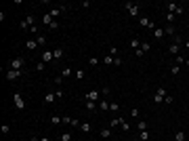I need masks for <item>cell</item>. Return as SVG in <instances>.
<instances>
[{"instance_id": "cell-1", "label": "cell", "mask_w": 189, "mask_h": 141, "mask_svg": "<svg viewBox=\"0 0 189 141\" xmlns=\"http://www.w3.org/2000/svg\"><path fill=\"white\" fill-rule=\"evenodd\" d=\"M21 74H23L21 69H11V67H8V69H6V74H4V78H6L8 82H15L17 78H21Z\"/></svg>"}, {"instance_id": "cell-2", "label": "cell", "mask_w": 189, "mask_h": 141, "mask_svg": "<svg viewBox=\"0 0 189 141\" xmlns=\"http://www.w3.org/2000/svg\"><path fill=\"white\" fill-rule=\"evenodd\" d=\"M124 8L128 11L130 17H137V19H139V6H137V4H132V2H124Z\"/></svg>"}, {"instance_id": "cell-3", "label": "cell", "mask_w": 189, "mask_h": 141, "mask_svg": "<svg viewBox=\"0 0 189 141\" xmlns=\"http://www.w3.org/2000/svg\"><path fill=\"white\" fill-rule=\"evenodd\" d=\"M34 25H36V17H34V15H28V17L21 21V30H30V28H34Z\"/></svg>"}, {"instance_id": "cell-4", "label": "cell", "mask_w": 189, "mask_h": 141, "mask_svg": "<svg viewBox=\"0 0 189 141\" xmlns=\"http://www.w3.org/2000/svg\"><path fill=\"white\" fill-rule=\"evenodd\" d=\"M13 101H15V108L17 110H25V99L19 93H13Z\"/></svg>"}, {"instance_id": "cell-5", "label": "cell", "mask_w": 189, "mask_h": 141, "mask_svg": "<svg viewBox=\"0 0 189 141\" xmlns=\"http://www.w3.org/2000/svg\"><path fill=\"white\" fill-rule=\"evenodd\" d=\"M23 63H25L23 57H15V59L11 61V69H23Z\"/></svg>"}, {"instance_id": "cell-6", "label": "cell", "mask_w": 189, "mask_h": 141, "mask_svg": "<svg viewBox=\"0 0 189 141\" xmlns=\"http://www.w3.org/2000/svg\"><path fill=\"white\" fill-rule=\"evenodd\" d=\"M139 23L143 25V28H151V30H156V23L149 19V17H139Z\"/></svg>"}, {"instance_id": "cell-7", "label": "cell", "mask_w": 189, "mask_h": 141, "mask_svg": "<svg viewBox=\"0 0 189 141\" xmlns=\"http://www.w3.org/2000/svg\"><path fill=\"white\" fill-rule=\"evenodd\" d=\"M40 61H44V63H51V61H55V57H53V51H42V57H40Z\"/></svg>"}, {"instance_id": "cell-8", "label": "cell", "mask_w": 189, "mask_h": 141, "mask_svg": "<svg viewBox=\"0 0 189 141\" xmlns=\"http://www.w3.org/2000/svg\"><path fill=\"white\" fill-rule=\"evenodd\" d=\"M99 97H101V91H88L86 93V101H99Z\"/></svg>"}, {"instance_id": "cell-9", "label": "cell", "mask_w": 189, "mask_h": 141, "mask_svg": "<svg viewBox=\"0 0 189 141\" xmlns=\"http://www.w3.org/2000/svg\"><path fill=\"white\" fill-rule=\"evenodd\" d=\"M124 118H120V116H116V118H111V122H109V128H114V126H122L124 124Z\"/></svg>"}, {"instance_id": "cell-10", "label": "cell", "mask_w": 189, "mask_h": 141, "mask_svg": "<svg viewBox=\"0 0 189 141\" xmlns=\"http://www.w3.org/2000/svg\"><path fill=\"white\" fill-rule=\"evenodd\" d=\"M168 51H170V55H174V57H177V55H179V51H181V44H174V42H172V44L168 47Z\"/></svg>"}, {"instance_id": "cell-11", "label": "cell", "mask_w": 189, "mask_h": 141, "mask_svg": "<svg viewBox=\"0 0 189 141\" xmlns=\"http://www.w3.org/2000/svg\"><path fill=\"white\" fill-rule=\"evenodd\" d=\"M154 36H156V40H162V38L166 36V34H164V28H156V30H154Z\"/></svg>"}, {"instance_id": "cell-12", "label": "cell", "mask_w": 189, "mask_h": 141, "mask_svg": "<svg viewBox=\"0 0 189 141\" xmlns=\"http://www.w3.org/2000/svg\"><path fill=\"white\" fill-rule=\"evenodd\" d=\"M55 99H57L55 93H46V95H44V103H55Z\"/></svg>"}, {"instance_id": "cell-13", "label": "cell", "mask_w": 189, "mask_h": 141, "mask_svg": "<svg viewBox=\"0 0 189 141\" xmlns=\"http://www.w3.org/2000/svg\"><path fill=\"white\" fill-rule=\"evenodd\" d=\"M53 57H55V61H59L63 57V47H57L55 51H53Z\"/></svg>"}, {"instance_id": "cell-14", "label": "cell", "mask_w": 189, "mask_h": 141, "mask_svg": "<svg viewBox=\"0 0 189 141\" xmlns=\"http://www.w3.org/2000/svg\"><path fill=\"white\" fill-rule=\"evenodd\" d=\"M164 34H168V36H177V30H174V25H166V28H164Z\"/></svg>"}, {"instance_id": "cell-15", "label": "cell", "mask_w": 189, "mask_h": 141, "mask_svg": "<svg viewBox=\"0 0 189 141\" xmlns=\"http://www.w3.org/2000/svg\"><path fill=\"white\" fill-rule=\"evenodd\" d=\"M25 49H28V51H36V49H38V42H36V40H28V42H25Z\"/></svg>"}, {"instance_id": "cell-16", "label": "cell", "mask_w": 189, "mask_h": 141, "mask_svg": "<svg viewBox=\"0 0 189 141\" xmlns=\"http://www.w3.org/2000/svg\"><path fill=\"white\" fill-rule=\"evenodd\" d=\"M101 137H103V139H109V137H111V128H109V126H103V128H101Z\"/></svg>"}, {"instance_id": "cell-17", "label": "cell", "mask_w": 189, "mask_h": 141, "mask_svg": "<svg viewBox=\"0 0 189 141\" xmlns=\"http://www.w3.org/2000/svg\"><path fill=\"white\" fill-rule=\"evenodd\" d=\"M99 110L107 112V110H109V101H107V99H101V101H99Z\"/></svg>"}, {"instance_id": "cell-18", "label": "cell", "mask_w": 189, "mask_h": 141, "mask_svg": "<svg viewBox=\"0 0 189 141\" xmlns=\"http://www.w3.org/2000/svg\"><path fill=\"white\" fill-rule=\"evenodd\" d=\"M71 74H76V72H71V67H63V69H61V74H59V76H63V78H69Z\"/></svg>"}, {"instance_id": "cell-19", "label": "cell", "mask_w": 189, "mask_h": 141, "mask_svg": "<svg viewBox=\"0 0 189 141\" xmlns=\"http://www.w3.org/2000/svg\"><path fill=\"white\" fill-rule=\"evenodd\" d=\"M80 131H82V133H91V131H93V126L88 124V122H82V124H80Z\"/></svg>"}, {"instance_id": "cell-20", "label": "cell", "mask_w": 189, "mask_h": 141, "mask_svg": "<svg viewBox=\"0 0 189 141\" xmlns=\"http://www.w3.org/2000/svg\"><path fill=\"white\" fill-rule=\"evenodd\" d=\"M61 13H63V11H61L59 6H55V8H51V17H53V19H57V17H59Z\"/></svg>"}, {"instance_id": "cell-21", "label": "cell", "mask_w": 189, "mask_h": 141, "mask_svg": "<svg viewBox=\"0 0 189 141\" xmlns=\"http://www.w3.org/2000/svg\"><path fill=\"white\" fill-rule=\"evenodd\" d=\"M149 139V131H139V141H147Z\"/></svg>"}, {"instance_id": "cell-22", "label": "cell", "mask_w": 189, "mask_h": 141, "mask_svg": "<svg viewBox=\"0 0 189 141\" xmlns=\"http://www.w3.org/2000/svg\"><path fill=\"white\" fill-rule=\"evenodd\" d=\"M185 131H177V135H174V141H185Z\"/></svg>"}, {"instance_id": "cell-23", "label": "cell", "mask_w": 189, "mask_h": 141, "mask_svg": "<svg viewBox=\"0 0 189 141\" xmlns=\"http://www.w3.org/2000/svg\"><path fill=\"white\" fill-rule=\"evenodd\" d=\"M53 21H55V19H53V17H51V13H46V15L42 17V23H46V25H51Z\"/></svg>"}, {"instance_id": "cell-24", "label": "cell", "mask_w": 189, "mask_h": 141, "mask_svg": "<svg viewBox=\"0 0 189 141\" xmlns=\"http://www.w3.org/2000/svg\"><path fill=\"white\" fill-rule=\"evenodd\" d=\"M76 78H78V80H84V76H86V72H84V69H76V74H74Z\"/></svg>"}, {"instance_id": "cell-25", "label": "cell", "mask_w": 189, "mask_h": 141, "mask_svg": "<svg viewBox=\"0 0 189 141\" xmlns=\"http://www.w3.org/2000/svg\"><path fill=\"white\" fill-rule=\"evenodd\" d=\"M174 19H177V15H172V13H168V15H166V23L174 25Z\"/></svg>"}, {"instance_id": "cell-26", "label": "cell", "mask_w": 189, "mask_h": 141, "mask_svg": "<svg viewBox=\"0 0 189 141\" xmlns=\"http://www.w3.org/2000/svg\"><path fill=\"white\" fill-rule=\"evenodd\" d=\"M97 108H99V103H95V101H86V110L93 112V110H97Z\"/></svg>"}, {"instance_id": "cell-27", "label": "cell", "mask_w": 189, "mask_h": 141, "mask_svg": "<svg viewBox=\"0 0 189 141\" xmlns=\"http://www.w3.org/2000/svg\"><path fill=\"white\" fill-rule=\"evenodd\" d=\"M177 6H179V4H174V2H168V4H166L168 13H172V15H174V11H177Z\"/></svg>"}, {"instance_id": "cell-28", "label": "cell", "mask_w": 189, "mask_h": 141, "mask_svg": "<svg viewBox=\"0 0 189 141\" xmlns=\"http://www.w3.org/2000/svg\"><path fill=\"white\" fill-rule=\"evenodd\" d=\"M36 69H38V72H44V69H46V63H44V61H38V63H36Z\"/></svg>"}, {"instance_id": "cell-29", "label": "cell", "mask_w": 189, "mask_h": 141, "mask_svg": "<svg viewBox=\"0 0 189 141\" xmlns=\"http://www.w3.org/2000/svg\"><path fill=\"white\" fill-rule=\"evenodd\" d=\"M118 110H120V103L111 101V103H109V112H118Z\"/></svg>"}, {"instance_id": "cell-30", "label": "cell", "mask_w": 189, "mask_h": 141, "mask_svg": "<svg viewBox=\"0 0 189 141\" xmlns=\"http://www.w3.org/2000/svg\"><path fill=\"white\" fill-rule=\"evenodd\" d=\"M88 63H91L93 67H97L99 65V57H88Z\"/></svg>"}, {"instance_id": "cell-31", "label": "cell", "mask_w": 189, "mask_h": 141, "mask_svg": "<svg viewBox=\"0 0 189 141\" xmlns=\"http://www.w3.org/2000/svg\"><path fill=\"white\" fill-rule=\"evenodd\" d=\"M51 122H53V124H59V122H63V116H57V114H55V116L51 118Z\"/></svg>"}, {"instance_id": "cell-32", "label": "cell", "mask_w": 189, "mask_h": 141, "mask_svg": "<svg viewBox=\"0 0 189 141\" xmlns=\"http://www.w3.org/2000/svg\"><path fill=\"white\" fill-rule=\"evenodd\" d=\"M36 42H38V47H44V44H46V38H44V36H38V38H36Z\"/></svg>"}, {"instance_id": "cell-33", "label": "cell", "mask_w": 189, "mask_h": 141, "mask_svg": "<svg viewBox=\"0 0 189 141\" xmlns=\"http://www.w3.org/2000/svg\"><path fill=\"white\" fill-rule=\"evenodd\" d=\"M147 128H149V124H147L145 120H141V122H139V131H147Z\"/></svg>"}, {"instance_id": "cell-34", "label": "cell", "mask_w": 189, "mask_h": 141, "mask_svg": "<svg viewBox=\"0 0 189 141\" xmlns=\"http://www.w3.org/2000/svg\"><path fill=\"white\" fill-rule=\"evenodd\" d=\"M149 49H151L149 42H143V44H141V51H143V53H149Z\"/></svg>"}, {"instance_id": "cell-35", "label": "cell", "mask_w": 189, "mask_h": 141, "mask_svg": "<svg viewBox=\"0 0 189 141\" xmlns=\"http://www.w3.org/2000/svg\"><path fill=\"white\" fill-rule=\"evenodd\" d=\"M103 61H105V65H114V57L109 55V57H103Z\"/></svg>"}, {"instance_id": "cell-36", "label": "cell", "mask_w": 189, "mask_h": 141, "mask_svg": "<svg viewBox=\"0 0 189 141\" xmlns=\"http://www.w3.org/2000/svg\"><path fill=\"white\" fill-rule=\"evenodd\" d=\"M130 116H132V118H139L141 114H139V110H137V108H132V110H130Z\"/></svg>"}, {"instance_id": "cell-37", "label": "cell", "mask_w": 189, "mask_h": 141, "mask_svg": "<svg viewBox=\"0 0 189 141\" xmlns=\"http://www.w3.org/2000/svg\"><path fill=\"white\" fill-rule=\"evenodd\" d=\"M183 13H185V8H183V6H177V11H174V15H177V17H181Z\"/></svg>"}, {"instance_id": "cell-38", "label": "cell", "mask_w": 189, "mask_h": 141, "mask_svg": "<svg viewBox=\"0 0 189 141\" xmlns=\"http://www.w3.org/2000/svg\"><path fill=\"white\" fill-rule=\"evenodd\" d=\"M114 65L120 67V65H122V57H114Z\"/></svg>"}, {"instance_id": "cell-39", "label": "cell", "mask_w": 189, "mask_h": 141, "mask_svg": "<svg viewBox=\"0 0 189 141\" xmlns=\"http://www.w3.org/2000/svg\"><path fill=\"white\" fill-rule=\"evenodd\" d=\"M0 131H2V135H6L8 131H11V126H8V124H2V126H0Z\"/></svg>"}, {"instance_id": "cell-40", "label": "cell", "mask_w": 189, "mask_h": 141, "mask_svg": "<svg viewBox=\"0 0 189 141\" xmlns=\"http://www.w3.org/2000/svg\"><path fill=\"white\" fill-rule=\"evenodd\" d=\"M69 124H71V126H80V124H82V122H80L78 118H71V122H69Z\"/></svg>"}, {"instance_id": "cell-41", "label": "cell", "mask_w": 189, "mask_h": 141, "mask_svg": "<svg viewBox=\"0 0 189 141\" xmlns=\"http://www.w3.org/2000/svg\"><path fill=\"white\" fill-rule=\"evenodd\" d=\"M61 141H71V135H69V133H63V135H61Z\"/></svg>"}, {"instance_id": "cell-42", "label": "cell", "mask_w": 189, "mask_h": 141, "mask_svg": "<svg viewBox=\"0 0 189 141\" xmlns=\"http://www.w3.org/2000/svg\"><path fill=\"white\" fill-rule=\"evenodd\" d=\"M130 47H132L134 51H137V49H141V47H139V40H130Z\"/></svg>"}, {"instance_id": "cell-43", "label": "cell", "mask_w": 189, "mask_h": 141, "mask_svg": "<svg viewBox=\"0 0 189 141\" xmlns=\"http://www.w3.org/2000/svg\"><path fill=\"white\" fill-rule=\"evenodd\" d=\"M174 61H177V65H181V63H185V57H179V55H177Z\"/></svg>"}, {"instance_id": "cell-44", "label": "cell", "mask_w": 189, "mask_h": 141, "mask_svg": "<svg viewBox=\"0 0 189 141\" xmlns=\"http://www.w3.org/2000/svg\"><path fill=\"white\" fill-rule=\"evenodd\" d=\"M57 28H59V23H57V19H55V21H53V23L48 25V30H57Z\"/></svg>"}, {"instance_id": "cell-45", "label": "cell", "mask_w": 189, "mask_h": 141, "mask_svg": "<svg viewBox=\"0 0 189 141\" xmlns=\"http://www.w3.org/2000/svg\"><path fill=\"white\" fill-rule=\"evenodd\" d=\"M109 55H111V57H116V55H118V49L111 47V49H109Z\"/></svg>"}, {"instance_id": "cell-46", "label": "cell", "mask_w": 189, "mask_h": 141, "mask_svg": "<svg viewBox=\"0 0 189 141\" xmlns=\"http://www.w3.org/2000/svg\"><path fill=\"white\" fill-rule=\"evenodd\" d=\"M179 72H181V65L174 63V65H172V74H179Z\"/></svg>"}, {"instance_id": "cell-47", "label": "cell", "mask_w": 189, "mask_h": 141, "mask_svg": "<svg viewBox=\"0 0 189 141\" xmlns=\"http://www.w3.org/2000/svg\"><path fill=\"white\" fill-rule=\"evenodd\" d=\"M61 82H63V76H55V84H57V86H59V84H61Z\"/></svg>"}, {"instance_id": "cell-48", "label": "cell", "mask_w": 189, "mask_h": 141, "mask_svg": "<svg viewBox=\"0 0 189 141\" xmlns=\"http://www.w3.org/2000/svg\"><path fill=\"white\" fill-rule=\"evenodd\" d=\"M122 131H126V133L130 131V124H128V122H124V124H122Z\"/></svg>"}, {"instance_id": "cell-49", "label": "cell", "mask_w": 189, "mask_h": 141, "mask_svg": "<svg viewBox=\"0 0 189 141\" xmlns=\"http://www.w3.org/2000/svg\"><path fill=\"white\" fill-rule=\"evenodd\" d=\"M185 49H187V51H189V40H185Z\"/></svg>"}, {"instance_id": "cell-50", "label": "cell", "mask_w": 189, "mask_h": 141, "mask_svg": "<svg viewBox=\"0 0 189 141\" xmlns=\"http://www.w3.org/2000/svg\"><path fill=\"white\" fill-rule=\"evenodd\" d=\"M40 141H51V139L48 137H40Z\"/></svg>"}, {"instance_id": "cell-51", "label": "cell", "mask_w": 189, "mask_h": 141, "mask_svg": "<svg viewBox=\"0 0 189 141\" xmlns=\"http://www.w3.org/2000/svg\"><path fill=\"white\" fill-rule=\"evenodd\" d=\"M30 141H40V139H38V137H32V139H30Z\"/></svg>"}, {"instance_id": "cell-52", "label": "cell", "mask_w": 189, "mask_h": 141, "mask_svg": "<svg viewBox=\"0 0 189 141\" xmlns=\"http://www.w3.org/2000/svg\"><path fill=\"white\" fill-rule=\"evenodd\" d=\"M185 65H187V67H189V57H187V59H185Z\"/></svg>"}, {"instance_id": "cell-53", "label": "cell", "mask_w": 189, "mask_h": 141, "mask_svg": "<svg viewBox=\"0 0 189 141\" xmlns=\"http://www.w3.org/2000/svg\"><path fill=\"white\" fill-rule=\"evenodd\" d=\"M187 30H189V28H187Z\"/></svg>"}]
</instances>
